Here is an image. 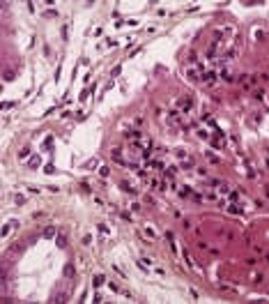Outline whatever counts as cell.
I'll list each match as a JSON object with an SVG mask.
<instances>
[{"label":"cell","instance_id":"obj_1","mask_svg":"<svg viewBox=\"0 0 269 304\" xmlns=\"http://www.w3.org/2000/svg\"><path fill=\"white\" fill-rule=\"evenodd\" d=\"M216 79H219L216 72H207V74H205V83H214Z\"/></svg>","mask_w":269,"mask_h":304},{"label":"cell","instance_id":"obj_2","mask_svg":"<svg viewBox=\"0 0 269 304\" xmlns=\"http://www.w3.org/2000/svg\"><path fill=\"white\" fill-rule=\"evenodd\" d=\"M175 171H177V168H175V166H170V168H166V175H168V178H173V175H175Z\"/></svg>","mask_w":269,"mask_h":304},{"label":"cell","instance_id":"obj_3","mask_svg":"<svg viewBox=\"0 0 269 304\" xmlns=\"http://www.w3.org/2000/svg\"><path fill=\"white\" fill-rule=\"evenodd\" d=\"M99 175H101V178H106V175H108V168H106V166H101V168H99Z\"/></svg>","mask_w":269,"mask_h":304},{"label":"cell","instance_id":"obj_4","mask_svg":"<svg viewBox=\"0 0 269 304\" xmlns=\"http://www.w3.org/2000/svg\"><path fill=\"white\" fill-rule=\"evenodd\" d=\"M150 166H152V168H159V171H161V168H164V164H161V161H152Z\"/></svg>","mask_w":269,"mask_h":304},{"label":"cell","instance_id":"obj_5","mask_svg":"<svg viewBox=\"0 0 269 304\" xmlns=\"http://www.w3.org/2000/svg\"><path fill=\"white\" fill-rule=\"evenodd\" d=\"M65 274H67V277H74V267H72V265H69V267H65Z\"/></svg>","mask_w":269,"mask_h":304},{"label":"cell","instance_id":"obj_6","mask_svg":"<svg viewBox=\"0 0 269 304\" xmlns=\"http://www.w3.org/2000/svg\"><path fill=\"white\" fill-rule=\"evenodd\" d=\"M104 281H106L104 277H94V286H101V284H104Z\"/></svg>","mask_w":269,"mask_h":304},{"label":"cell","instance_id":"obj_7","mask_svg":"<svg viewBox=\"0 0 269 304\" xmlns=\"http://www.w3.org/2000/svg\"><path fill=\"white\" fill-rule=\"evenodd\" d=\"M51 302H65V295H55V297H53Z\"/></svg>","mask_w":269,"mask_h":304},{"label":"cell","instance_id":"obj_8","mask_svg":"<svg viewBox=\"0 0 269 304\" xmlns=\"http://www.w3.org/2000/svg\"><path fill=\"white\" fill-rule=\"evenodd\" d=\"M264 196H269V185H267V187H264Z\"/></svg>","mask_w":269,"mask_h":304}]
</instances>
